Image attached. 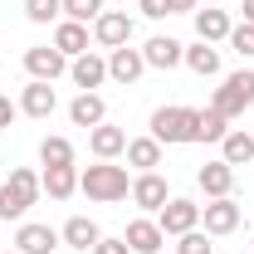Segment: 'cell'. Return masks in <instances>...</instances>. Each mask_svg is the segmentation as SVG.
<instances>
[{"label":"cell","instance_id":"cell-1","mask_svg":"<svg viewBox=\"0 0 254 254\" xmlns=\"http://www.w3.org/2000/svg\"><path fill=\"white\" fill-rule=\"evenodd\" d=\"M78 190L88 195V200H103V205H113V200H127V166H113V161H98L88 171H78Z\"/></svg>","mask_w":254,"mask_h":254},{"label":"cell","instance_id":"cell-2","mask_svg":"<svg viewBox=\"0 0 254 254\" xmlns=\"http://www.w3.org/2000/svg\"><path fill=\"white\" fill-rule=\"evenodd\" d=\"M39 190H44V181L34 176L30 166H15L10 181L0 186V220H20L34 200H39Z\"/></svg>","mask_w":254,"mask_h":254},{"label":"cell","instance_id":"cell-3","mask_svg":"<svg viewBox=\"0 0 254 254\" xmlns=\"http://www.w3.org/2000/svg\"><path fill=\"white\" fill-rule=\"evenodd\" d=\"M195 108H157L152 113V137H157L161 147H186V142H195Z\"/></svg>","mask_w":254,"mask_h":254},{"label":"cell","instance_id":"cell-4","mask_svg":"<svg viewBox=\"0 0 254 254\" xmlns=\"http://www.w3.org/2000/svg\"><path fill=\"white\" fill-rule=\"evenodd\" d=\"M250 103H254V68H240V73H230L220 88H215V103H210V108H215L220 118H240Z\"/></svg>","mask_w":254,"mask_h":254},{"label":"cell","instance_id":"cell-5","mask_svg":"<svg viewBox=\"0 0 254 254\" xmlns=\"http://www.w3.org/2000/svg\"><path fill=\"white\" fill-rule=\"evenodd\" d=\"M157 225H161V235H186V230L200 225V205L186 200V195H171V200L157 210Z\"/></svg>","mask_w":254,"mask_h":254},{"label":"cell","instance_id":"cell-6","mask_svg":"<svg viewBox=\"0 0 254 254\" xmlns=\"http://www.w3.org/2000/svg\"><path fill=\"white\" fill-rule=\"evenodd\" d=\"M93 39L103 44V49L132 44V15H127V10H103V15L93 20Z\"/></svg>","mask_w":254,"mask_h":254},{"label":"cell","instance_id":"cell-7","mask_svg":"<svg viewBox=\"0 0 254 254\" xmlns=\"http://www.w3.org/2000/svg\"><path fill=\"white\" fill-rule=\"evenodd\" d=\"M142 73H147V59H142V49H132V44H123V49H108V78H113V83L132 88Z\"/></svg>","mask_w":254,"mask_h":254},{"label":"cell","instance_id":"cell-8","mask_svg":"<svg viewBox=\"0 0 254 254\" xmlns=\"http://www.w3.org/2000/svg\"><path fill=\"white\" fill-rule=\"evenodd\" d=\"M240 215H245V210H240L230 195L200 205V225H205V235H235V230H240Z\"/></svg>","mask_w":254,"mask_h":254},{"label":"cell","instance_id":"cell-9","mask_svg":"<svg viewBox=\"0 0 254 254\" xmlns=\"http://www.w3.org/2000/svg\"><path fill=\"white\" fill-rule=\"evenodd\" d=\"M25 68H30V78H44V83H54L64 68H68V59H64L54 44H34V49H25Z\"/></svg>","mask_w":254,"mask_h":254},{"label":"cell","instance_id":"cell-10","mask_svg":"<svg viewBox=\"0 0 254 254\" xmlns=\"http://www.w3.org/2000/svg\"><path fill=\"white\" fill-rule=\"evenodd\" d=\"M15 250L20 254H59V230H49V225H20V235H15Z\"/></svg>","mask_w":254,"mask_h":254},{"label":"cell","instance_id":"cell-11","mask_svg":"<svg viewBox=\"0 0 254 254\" xmlns=\"http://www.w3.org/2000/svg\"><path fill=\"white\" fill-rule=\"evenodd\" d=\"M181 54H186V44H181V39H171V34H152V39H147V49H142L147 68H176Z\"/></svg>","mask_w":254,"mask_h":254},{"label":"cell","instance_id":"cell-12","mask_svg":"<svg viewBox=\"0 0 254 254\" xmlns=\"http://www.w3.org/2000/svg\"><path fill=\"white\" fill-rule=\"evenodd\" d=\"M127 195H132L142 210H161V205L171 200V195H166V176H157V171H142V176L132 181V190H127Z\"/></svg>","mask_w":254,"mask_h":254},{"label":"cell","instance_id":"cell-13","mask_svg":"<svg viewBox=\"0 0 254 254\" xmlns=\"http://www.w3.org/2000/svg\"><path fill=\"white\" fill-rule=\"evenodd\" d=\"M88 152H93L98 161H113L118 152H127V132L113 123H98L93 132H88Z\"/></svg>","mask_w":254,"mask_h":254},{"label":"cell","instance_id":"cell-14","mask_svg":"<svg viewBox=\"0 0 254 254\" xmlns=\"http://www.w3.org/2000/svg\"><path fill=\"white\" fill-rule=\"evenodd\" d=\"M195 181H200V190H205L210 200H220V195H230V186H235V166H230V161H205V166L195 171Z\"/></svg>","mask_w":254,"mask_h":254},{"label":"cell","instance_id":"cell-15","mask_svg":"<svg viewBox=\"0 0 254 254\" xmlns=\"http://www.w3.org/2000/svg\"><path fill=\"white\" fill-rule=\"evenodd\" d=\"M54 49H59L64 59L88 54V25H78V20H59V25H54Z\"/></svg>","mask_w":254,"mask_h":254},{"label":"cell","instance_id":"cell-16","mask_svg":"<svg viewBox=\"0 0 254 254\" xmlns=\"http://www.w3.org/2000/svg\"><path fill=\"white\" fill-rule=\"evenodd\" d=\"M54 108H59V98H54V88H49L44 78H30V88L20 93V113H25V118H49Z\"/></svg>","mask_w":254,"mask_h":254},{"label":"cell","instance_id":"cell-17","mask_svg":"<svg viewBox=\"0 0 254 254\" xmlns=\"http://www.w3.org/2000/svg\"><path fill=\"white\" fill-rule=\"evenodd\" d=\"M68 123H73V127H88V132H93L98 123H108V103H103L98 93H78L73 103H68Z\"/></svg>","mask_w":254,"mask_h":254},{"label":"cell","instance_id":"cell-18","mask_svg":"<svg viewBox=\"0 0 254 254\" xmlns=\"http://www.w3.org/2000/svg\"><path fill=\"white\" fill-rule=\"evenodd\" d=\"M123 240H127V250H132V254H157L161 245H166V235H161L157 220H132Z\"/></svg>","mask_w":254,"mask_h":254},{"label":"cell","instance_id":"cell-19","mask_svg":"<svg viewBox=\"0 0 254 254\" xmlns=\"http://www.w3.org/2000/svg\"><path fill=\"white\" fill-rule=\"evenodd\" d=\"M220 161H230V166H250V161H254V132L230 127V132L220 137Z\"/></svg>","mask_w":254,"mask_h":254},{"label":"cell","instance_id":"cell-20","mask_svg":"<svg viewBox=\"0 0 254 254\" xmlns=\"http://www.w3.org/2000/svg\"><path fill=\"white\" fill-rule=\"evenodd\" d=\"M181 64H186L195 78H215V73H220V49H215V44H205V39H195L186 54H181Z\"/></svg>","mask_w":254,"mask_h":254},{"label":"cell","instance_id":"cell-21","mask_svg":"<svg viewBox=\"0 0 254 254\" xmlns=\"http://www.w3.org/2000/svg\"><path fill=\"white\" fill-rule=\"evenodd\" d=\"M68 73H73V83H78L83 93H93L98 83L108 78V59H98L93 49H88V54H78V59L68 64Z\"/></svg>","mask_w":254,"mask_h":254},{"label":"cell","instance_id":"cell-22","mask_svg":"<svg viewBox=\"0 0 254 254\" xmlns=\"http://www.w3.org/2000/svg\"><path fill=\"white\" fill-rule=\"evenodd\" d=\"M230 15L225 10H195V39H205V44H220V39H230Z\"/></svg>","mask_w":254,"mask_h":254},{"label":"cell","instance_id":"cell-23","mask_svg":"<svg viewBox=\"0 0 254 254\" xmlns=\"http://www.w3.org/2000/svg\"><path fill=\"white\" fill-rule=\"evenodd\" d=\"M44 190H49V200H68L73 190H78V166H44Z\"/></svg>","mask_w":254,"mask_h":254},{"label":"cell","instance_id":"cell-24","mask_svg":"<svg viewBox=\"0 0 254 254\" xmlns=\"http://www.w3.org/2000/svg\"><path fill=\"white\" fill-rule=\"evenodd\" d=\"M59 240L68 245V250H93L103 235H98V225L88 220V215H73V220H68V225L59 230Z\"/></svg>","mask_w":254,"mask_h":254},{"label":"cell","instance_id":"cell-25","mask_svg":"<svg viewBox=\"0 0 254 254\" xmlns=\"http://www.w3.org/2000/svg\"><path fill=\"white\" fill-rule=\"evenodd\" d=\"M127 161H132L137 171H157L161 166V142L157 137H132V142H127Z\"/></svg>","mask_w":254,"mask_h":254},{"label":"cell","instance_id":"cell-26","mask_svg":"<svg viewBox=\"0 0 254 254\" xmlns=\"http://www.w3.org/2000/svg\"><path fill=\"white\" fill-rule=\"evenodd\" d=\"M39 161L44 166H73V142L68 137H44L39 142Z\"/></svg>","mask_w":254,"mask_h":254},{"label":"cell","instance_id":"cell-27","mask_svg":"<svg viewBox=\"0 0 254 254\" xmlns=\"http://www.w3.org/2000/svg\"><path fill=\"white\" fill-rule=\"evenodd\" d=\"M225 132H230V118H220L215 108H205V113L195 118V142H220Z\"/></svg>","mask_w":254,"mask_h":254},{"label":"cell","instance_id":"cell-28","mask_svg":"<svg viewBox=\"0 0 254 254\" xmlns=\"http://www.w3.org/2000/svg\"><path fill=\"white\" fill-rule=\"evenodd\" d=\"M64 15V0H25V20L30 25H49Z\"/></svg>","mask_w":254,"mask_h":254},{"label":"cell","instance_id":"cell-29","mask_svg":"<svg viewBox=\"0 0 254 254\" xmlns=\"http://www.w3.org/2000/svg\"><path fill=\"white\" fill-rule=\"evenodd\" d=\"M103 15V0H64V20H78V25H88Z\"/></svg>","mask_w":254,"mask_h":254},{"label":"cell","instance_id":"cell-30","mask_svg":"<svg viewBox=\"0 0 254 254\" xmlns=\"http://www.w3.org/2000/svg\"><path fill=\"white\" fill-rule=\"evenodd\" d=\"M181 245H176V254H210V235L195 225V230H186V235H176Z\"/></svg>","mask_w":254,"mask_h":254},{"label":"cell","instance_id":"cell-31","mask_svg":"<svg viewBox=\"0 0 254 254\" xmlns=\"http://www.w3.org/2000/svg\"><path fill=\"white\" fill-rule=\"evenodd\" d=\"M230 49H235L240 59H254V25H235V30H230Z\"/></svg>","mask_w":254,"mask_h":254},{"label":"cell","instance_id":"cell-32","mask_svg":"<svg viewBox=\"0 0 254 254\" xmlns=\"http://www.w3.org/2000/svg\"><path fill=\"white\" fill-rule=\"evenodd\" d=\"M88 254H132V250H127V240H123V235H118V240H108V235H103V240H98Z\"/></svg>","mask_w":254,"mask_h":254},{"label":"cell","instance_id":"cell-33","mask_svg":"<svg viewBox=\"0 0 254 254\" xmlns=\"http://www.w3.org/2000/svg\"><path fill=\"white\" fill-rule=\"evenodd\" d=\"M15 118H20V103H10V98L0 93V127H10Z\"/></svg>","mask_w":254,"mask_h":254},{"label":"cell","instance_id":"cell-34","mask_svg":"<svg viewBox=\"0 0 254 254\" xmlns=\"http://www.w3.org/2000/svg\"><path fill=\"white\" fill-rule=\"evenodd\" d=\"M137 5H142V15H147V20H161V15H171V10H166V0H137Z\"/></svg>","mask_w":254,"mask_h":254},{"label":"cell","instance_id":"cell-35","mask_svg":"<svg viewBox=\"0 0 254 254\" xmlns=\"http://www.w3.org/2000/svg\"><path fill=\"white\" fill-rule=\"evenodd\" d=\"M195 5H200V0H166L171 15H195Z\"/></svg>","mask_w":254,"mask_h":254},{"label":"cell","instance_id":"cell-36","mask_svg":"<svg viewBox=\"0 0 254 254\" xmlns=\"http://www.w3.org/2000/svg\"><path fill=\"white\" fill-rule=\"evenodd\" d=\"M240 10H245V25H254V0H245Z\"/></svg>","mask_w":254,"mask_h":254},{"label":"cell","instance_id":"cell-37","mask_svg":"<svg viewBox=\"0 0 254 254\" xmlns=\"http://www.w3.org/2000/svg\"><path fill=\"white\" fill-rule=\"evenodd\" d=\"M5 254H20V250H5Z\"/></svg>","mask_w":254,"mask_h":254},{"label":"cell","instance_id":"cell-38","mask_svg":"<svg viewBox=\"0 0 254 254\" xmlns=\"http://www.w3.org/2000/svg\"><path fill=\"white\" fill-rule=\"evenodd\" d=\"M250 132H254V127H250Z\"/></svg>","mask_w":254,"mask_h":254}]
</instances>
